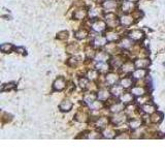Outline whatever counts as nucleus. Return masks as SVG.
Returning <instances> with one entry per match:
<instances>
[{
	"instance_id": "obj_39",
	"label": "nucleus",
	"mask_w": 165,
	"mask_h": 155,
	"mask_svg": "<svg viewBox=\"0 0 165 155\" xmlns=\"http://www.w3.org/2000/svg\"><path fill=\"white\" fill-rule=\"evenodd\" d=\"M105 18H106V20H107V22H110V21H114V20L117 19L114 14H107V15L105 16Z\"/></svg>"
},
{
	"instance_id": "obj_19",
	"label": "nucleus",
	"mask_w": 165,
	"mask_h": 155,
	"mask_svg": "<svg viewBox=\"0 0 165 155\" xmlns=\"http://www.w3.org/2000/svg\"><path fill=\"white\" fill-rule=\"evenodd\" d=\"M112 93L115 96H119V95H121L123 93V87L122 86H114V87L112 88Z\"/></svg>"
},
{
	"instance_id": "obj_11",
	"label": "nucleus",
	"mask_w": 165,
	"mask_h": 155,
	"mask_svg": "<svg viewBox=\"0 0 165 155\" xmlns=\"http://www.w3.org/2000/svg\"><path fill=\"white\" fill-rule=\"evenodd\" d=\"M150 64V61L147 59H138L135 61V66L137 68H146Z\"/></svg>"
},
{
	"instance_id": "obj_20",
	"label": "nucleus",
	"mask_w": 165,
	"mask_h": 155,
	"mask_svg": "<svg viewBox=\"0 0 165 155\" xmlns=\"http://www.w3.org/2000/svg\"><path fill=\"white\" fill-rule=\"evenodd\" d=\"M131 93L134 95H137V96H142V95L146 93V90H144V88L136 87V88H133V89H132Z\"/></svg>"
},
{
	"instance_id": "obj_14",
	"label": "nucleus",
	"mask_w": 165,
	"mask_h": 155,
	"mask_svg": "<svg viewBox=\"0 0 165 155\" xmlns=\"http://www.w3.org/2000/svg\"><path fill=\"white\" fill-rule=\"evenodd\" d=\"M146 70L144 69V68H139V69L135 70L133 73V77L135 78V79H142V78L146 75Z\"/></svg>"
},
{
	"instance_id": "obj_15",
	"label": "nucleus",
	"mask_w": 165,
	"mask_h": 155,
	"mask_svg": "<svg viewBox=\"0 0 165 155\" xmlns=\"http://www.w3.org/2000/svg\"><path fill=\"white\" fill-rule=\"evenodd\" d=\"M85 16H86V10L84 8H79V10H75V12H74V18L77 20L84 19Z\"/></svg>"
},
{
	"instance_id": "obj_32",
	"label": "nucleus",
	"mask_w": 165,
	"mask_h": 155,
	"mask_svg": "<svg viewBox=\"0 0 165 155\" xmlns=\"http://www.w3.org/2000/svg\"><path fill=\"white\" fill-rule=\"evenodd\" d=\"M75 119H77L79 122H84V121H86L87 116H86V114H84V113L79 112V113H77V116H75Z\"/></svg>"
},
{
	"instance_id": "obj_28",
	"label": "nucleus",
	"mask_w": 165,
	"mask_h": 155,
	"mask_svg": "<svg viewBox=\"0 0 165 155\" xmlns=\"http://www.w3.org/2000/svg\"><path fill=\"white\" fill-rule=\"evenodd\" d=\"M12 48H14V47H12V45H10V44H4L0 47L1 51L4 52V53H10V52L12 50Z\"/></svg>"
},
{
	"instance_id": "obj_10",
	"label": "nucleus",
	"mask_w": 165,
	"mask_h": 155,
	"mask_svg": "<svg viewBox=\"0 0 165 155\" xmlns=\"http://www.w3.org/2000/svg\"><path fill=\"white\" fill-rule=\"evenodd\" d=\"M72 108V104L70 100H64V102H61L60 104V110H62L64 112H67V111H70Z\"/></svg>"
},
{
	"instance_id": "obj_41",
	"label": "nucleus",
	"mask_w": 165,
	"mask_h": 155,
	"mask_svg": "<svg viewBox=\"0 0 165 155\" xmlns=\"http://www.w3.org/2000/svg\"><path fill=\"white\" fill-rule=\"evenodd\" d=\"M89 138L90 139H97V138H99V136H98V133L97 132H95V131H93V132H90L89 133Z\"/></svg>"
},
{
	"instance_id": "obj_1",
	"label": "nucleus",
	"mask_w": 165,
	"mask_h": 155,
	"mask_svg": "<svg viewBox=\"0 0 165 155\" xmlns=\"http://www.w3.org/2000/svg\"><path fill=\"white\" fill-rule=\"evenodd\" d=\"M129 37L133 40H140L144 38V33L140 30H133V31L129 32Z\"/></svg>"
},
{
	"instance_id": "obj_29",
	"label": "nucleus",
	"mask_w": 165,
	"mask_h": 155,
	"mask_svg": "<svg viewBox=\"0 0 165 155\" xmlns=\"http://www.w3.org/2000/svg\"><path fill=\"white\" fill-rule=\"evenodd\" d=\"M87 35H88V33H87L86 30L81 29V30H79V31L75 32V36H77V38H79V39L85 38V37H86Z\"/></svg>"
},
{
	"instance_id": "obj_38",
	"label": "nucleus",
	"mask_w": 165,
	"mask_h": 155,
	"mask_svg": "<svg viewBox=\"0 0 165 155\" xmlns=\"http://www.w3.org/2000/svg\"><path fill=\"white\" fill-rule=\"evenodd\" d=\"M77 47L74 45H70L69 47H67V52L68 53H74V51H77Z\"/></svg>"
},
{
	"instance_id": "obj_25",
	"label": "nucleus",
	"mask_w": 165,
	"mask_h": 155,
	"mask_svg": "<svg viewBox=\"0 0 165 155\" xmlns=\"http://www.w3.org/2000/svg\"><path fill=\"white\" fill-rule=\"evenodd\" d=\"M161 119H162V115H161L160 113H154V114L151 116V121L154 122V123H158V122H160Z\"/></svg>"
},
{
	"instance_id": "obj_8",
	"label": "nucleus",
	"mask_w": 165,
	"mask_h": 155,
	"mask_svg": "<svg viewBox=\"0 0 165 155\" xmlns=\"http://www.w3.org/2000/svg\"><path fill=\"white\" fill-rule=\"evenodd\" d=\"M103 8L107 10H114V8H117V2L115 0H106L105 2L103 3Z\"/></svg>"
},
{
	"instance_id": "obj_21",
	"label": "nucleus",
	"mask_w": 165,
	"mask_h": 155,
	"mask_svg": "<svg viewBox=\"0 0 165 155\" xmlns=\"http://www.w3.org/2000/svg\"><path fill=\"white\" fill-rule=\"evenodd\" d=\"M123 109H124V106H123L122 104H116L110 107V111H112V113H120Z\"/></svg>"
},
{
	"instance_id": "obj_33",
	"label": "nucleus",
	"mask_w": 165,
	"mask_h": 155,
	"mask_svg": "<svg viewBox=\"0 0 165 155\" xmlns=\"http://www.w3.org/2000/svg\"><path fill=\"white\" fill-rule=\"evenodd\" d=\"M121 47L122 48H124V49H128V48H130L131 47V41L129 40V39H127V38H124L122 41H121Z\"/></svg>"
},
{
	"instance_id": "obj_22",
	"label": "nucleus",
	"mask_w": 165,
	"mask_h": 155,
	"mask_svg": "<svg viewBox=\"0 0 165 155\" xmlns=\"http://www.w3.org/2000/svg\"><path fill=\"white\" fill-rule=\"evenodd\" d=\"M108 123V120L106 118H99L98 121L96 122V125L98 126V127H100V128H103V127H105L106 125H107Z\"/></svg>"
},
{
	"instance_id": "obj_4",
	"label": "nucleus",
	"mask_w": 165,
	"mask_h": 155,
	"mask_svg": "<svg viewBox=\"0 0 165 155\" xmlns=\"http://www.w3.org/2000/svg\"><path fill=\"white\" fill-rule=\"evenodd\" d=\"M105 81H106V84H108L110 86L115 85L118 81V75H116V73H108L105 77Z\"/></svg>"
},
{
	"instance_id": "obj_45",
	"label": "nucleus",
	"mask_w": 165,
	"mask_h": 155,
	"mask_svg": "<svg viewBox=\"0 0 165 155\" xmlns=\"http://www.w3.org/2000/svg\"><path fill=\"white\" fill-rule=\"evenodd\" d=\"M129 1H131V2H136V1H138V0H129Z\"/></svg>"
},
{
	"instance_id": "obj_3",
	"label": "nucleus",
	"mask_w": 165,
	"mask_h": 155,
	"mask_svg": "<svg viewBox=\"0 0 165 155\" xmlns=\"http://www.w3.org/2000/svg\"><path fill=\"white\" fill-rule=\"evenodd\" d=\"M65 86H66V83H65L64 79H62V78L57 79V80L55 81V83H54V88H55L56 90H58V91L63 90L65 88Z\"/></svg>"
},
{
	"instance_id": "obj_31",
	"label": "nucleus",
	"mask_w": 165,
	"mask_h": 155,
	"mask_svg": "<svg viewBox=\"0 0 165 155\" xmlns=\"http://www.w3.org/2000/svg\"><path fill=\"white\" fill-rule=\"evenodd\" d=\"M96 67H97V69H98V70H101V71H106V70L108 69V65L106 64L105 62L98 63V64L96 65Z\"/></svg>"
},
{
	"instance_id": "obj_30",
	"label": "nucleus",
	"mask_w": 165,
	"mask_h": 155,
	"mask_svg": "<svg viewBox=\"0 0 165 155\" xmlns=\"http://www.w3.org/2000/svg\"><path fill=\"white\" fill-rule=\"evenodd\" d=\"M102 108V104H101L100 102H96V100H94L93 102H91L90 104V109L91 110H99Z\"/></svg>"
},
{
	"instance_id": "obj_35",
	"label": "nucleus",
	"mask_w": 165,
	"mask_h": 155,
	"mask_svg": "<svg viewBox=\"0 0 165 155\" xmlns=\"http://www.w3.org/2000/svg\"><path fill=\"white\" fill-rule=\"evenodd\" d=\"M103 134H104V136H105V138L110 139V138H112V136H115L116 133H115V131L112 130V129L108 128V129H105V130H104V132H103Z\"/></svg>"
},
{
	"instance_id": "obj_24",
	"label": "nucleus",
	"mask_w": 165,
	"mask_h": 155,
	"mask_svg": "<svg viewBox=\"0 0 165 155\" xmlns=\"http://www.w3.org/2000/svg\"><path fill=\"white\" fill-rule=\"evenodd\" d=\"M125 120V115L123 114H119V113H116L115 117L112 119V121L115 122V123H120V122H123Z\"/></svg>"
},
{
	"instance_id": "obj_13",
	"label": "nucleus",
	"mask_w": 165,
	"mask_h": 155,
	"mask_svg": "<svg viewBox=\"0 0 165 155\" xmlns=\"http://www.w3.org/2000/svg\"><path fill=\"white\" fill-rule=\"evenodd\" d=\"M122 69L124 73H131L134 69V64L132 62H126L122 65Z\"/></svg>"
},
{
	"instance_id": "obj_12",
	"label": "nucleus",
	"mask_w": 165,
	"mask_h": 155,
	"mask_svg": "<svg viewBox=\"0 0 165 155\" xmlns=\"http://www.w3.org/2000/svg\"><path fill=\"white\" fill-rule=\"evenodd\" d=\"M97 97H98V99L99 100H106L110 97V92H108L107 90H105V89H102V90H100L98 92V94H97Z\"/></svg>"
},
{
	"instance_id": "obj_17",
	"label": "nucleus",
	"mask_w": 165,
	"mask_h": 155,
	"mask_svg": "<svg viewBox=\"0 0 165 155\" xmlns=\"http://www.w3.org/2000/svg\"><path fill=\"white\" fill-rule=\"evenodd\" d=\"M141 126V120L140 119H133L130 121V127L132 129H137Z\"/></svg>"
},
{
	"instance_id": "obj_43",
	"label": "nucleus",
	"mask_w": 165,
	"mask_h": 155,
	"mask_svg": "<svg viewBox=\"0 0 165 155\" xmlns=\"http://www.w3.org/2000/svg\"><path fill=\"white\" fill-rule=\"evenodd\" d=\"M14 84H7V86L3 87V88H2V90H10V89H12V88H14Z\"/></svg>"
},
{
	"instance_id": "obj_37",
	"label": "nucleus",
	"mask_w": 165,
	"mask_h": 155,
	"mask_svg": "<svg viewBox=\"0 0 165 155\" xmlns=\"http://www.w3.org/2000/svg\"><path fill=\"white\" fill-rule=\"evenodd\" d=\"M97 77H98V73H97V71H95V70H91V71L88 73V78L90 80H95Z\"/></svg>"
},
{
	"instance_id": "obj_5",
	"label": "nucleus",
	"mask_w": 165,
	"mask_h": 155,
	"mask_svg": "<svg viewBox=\"0 0 165 155\" xmlns=\"http://www.w3.org/2000/svg\"><path fill=\"white\" fill-rule=\"evenodd\" d=\"M134 8V4L133 2H131V1H125V2H123L122 4V10L124 12H132V10H133Z\"/></svg>"
},
{
	"instance_id": "obj_36",
	"label": "nucleus",
	"mask_w": 165,
	"mask_h": 155,
	"mask_svg": "<svg viewBox=\"0 0 165 155\" xmlns=\"http://www.w3.org/2000/svg\"><path fill=\"white\" fill-rule=\"evenodd\" d=\"M57 37L59 39H62V40H64V39H66L67 37H68V32L67 31H61L58 33Z\"/></svg>"
},
{
	"instance_id": "obj_9",
	"label": "nucleus",
	"mask_w": 165,
	"mask_h": 155,
	"mask_svg": "<svg viewBox=\"0 0 165 155\" xmlns=\"http://www.w3.org/2000/svg\"><path fill=\"white\" fill-rule=\"evenodd\" d=\"M108 59V55L104 52H98L95 55V60L99 61V62H105Z\"/></svg>"
},
{
	"instance_id": "obj_7",
	"label": "nucleus",
	"mask_w": 165,
	"mask_h": 155,
	"mask_svg": "<svg viewBox=\"0 0 165 155\" xmlns=\"http://www.w3.org/2000/svg\"><path fill=\"white\" fill-rule=\"evenodd\" d=\"M93 44L95 47H103V46H105L106 44V37H102V36H98V37H96L95 39H94L93 41Z\"/></svg>"
},
{
	"instance_id": "obj_44",
	"label": "nucleus",
	"mask_w": 165,
	"mask_h": 155,
	"mask_svg": "<svg viewBox=\"0 0 165 155\" xmlns=\"http://www.w3.org/2000/svg\"><path fill=\"white\" fill-rule=\"evenodd\" d=\"M98 14H99V12H97V10H91V12H90V16H91L92 18L95 17V16H97Z\"/></svg>"
},
{
	"instance_id": "obj_23",
	"label": "nucleus",
	"mask_w": 165,
	"mask_h": 155,
	"mask_svg": "<svg viewBox=\"0 0 165 155\" xmlns=\"http://www.w3.org/2000/svg\"><path fill=\"white\" fill-rule=\"evenodd\" d=\"M131 85H132V80L129 79V78H125V79H123L121 81V86L123 88H129Z\"/></svg>"
},
{
	"instance_id": "obj_18",
	"label": "nucleus",
	"mask_w": 165,
	"mask_h": 155,
	"mask_svg": "<svg viewBox=\"0 0 165 155\" xmlns=\"http://www.w3.org/2000/svg\"><path fill=\"white\" fill-rule=\"evenodd\" d=\"M123 63V60L120 57H115V58L112 59V61H110V65L112 66V67H119V66L122 65Z\"/></svg>"
},
{
	"instance_id": "obj_6",
	"label": "nucleus",
	"mask_w": 165,
	"mask_h": 155,
	"mask_svg": "<svg viewBox=\"0 0 165 155\" xmlns=\"http://www.w3.org/2000/svg\"><path fill=\"white\" fill-rule=\"evenodd\" d=\"M132 23H133V17H131V16L126 15L121 18V24L123 26H130V25H132Z\"/></svg>"
},
{
	"instance_id": "obj_27",
	"label": "nucleus",
	"mask_w": 165,
	"mask_h": 155,
	"mask_svg": "<svg viewBox=\"0 0 165 155\" xmlns=\"http://www.w3.org/2000/svg\"><path fill=\"white\" fill-rule=\"evenodd\" d=\"M142 110H144V112L147 113V114H152V113L155 112V107L151 106V104H146V106L142 107Z\"/></svg>"
},
{
	"instance_id": "obj_40",
	"label": "nucleus",
	"mask_w": 165,
	"mask_h": 155,
	"mask_svg": "<svg viewBox=\"0 0 165 155\" xmlns=\"http://www.w3.org/2000/svg\"><path fill=\"white\" fill-rule=\"evenodd\" d=\"M87 84H88V81H87L86 79H81V80H79V86H81V88H86Z\"/></svg>"
},
{
	"instance_id": "obj_2",
	"label": "nucleus",
	"mask_w": 165,
	"mask_h": 155,
	"mask_svg": "<svg viewBox=\"0 0 165 155\" xmlns=\"http://www.w3.org/2000/svg\"><path fill=\"white\" fill-rule=\"evenodd\" d=\"M106 27V24L103 21H96L95 23H93V25H92V28H93V30H95V31L97 32H102L103 30L105 29Z\"/></svg>"
},
{
	"instance_id": "obj_26",
	"label": "nucleus",
	"mask_w": 165,
	"mask_h": 155,
	"mask_svg": "<svg viewBox=\"0 0 165 155\" xmlns=\"http://www.w3.org/2000/svg\"><path fill=\"white\" fill-rule=\"evenodd\" d=\"M106 39H107L108 41H116L119 39V35L114 33V32H108V33L106 34Z\"/></svg>"
},
{
	"instance_id": "obj_16",
	"label": "nucleus",
	"mask_w": 165,
	"mask_h": 155,
	"mask_svg": "<svg viewBox=\"0 0 165 155\" xmlns=\"http://www.w3.org/2000/svg\"><path fill=\"white\" fill-rule=\"evenodd\" d=\"M133 97L130 93H124V94L121 96V100H122L123 104H129V102H132Z\"/></svg>"
},
{
	"instance_id": "obj_34",
	"label": "nucleus",
	"mask_w": 165,
	"mask_h": 155,
	"mask_svg": "<svg viewBox=\"0 0 165 155\" xmlns=\"http://www.w3.org/2000/svg\"><path fill=\"white\" fill-rule=\"evenodd\" d=\"M95 98H96V95H94V94H88V95H86L85 96V102H87V104H91V102H93L94 100H95Z\"/></svg>"
},
{
	"instance_id": "obj_42",
	"label": "nucleus",
	"mask_w": 165,
	"mask_h": 155,
	"mask_svg": "<svg viewBox=\"0 0 165 155\" xmlns=\"http://www.w3.org/2000/svg\"><path fill=\"white\" fill-rule=\"evenodd\" d=\"M68 63H69V64H70V65H71V66L77 65V58H70V59H69V61H68Z\"/></svg>"
}]
</instances>
